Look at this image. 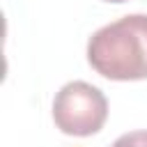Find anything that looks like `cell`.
I'll return each instance as SVG.
<instances>
[{
  "label": "cell",
  "instance_id": "obj_2",
  "mask_svg": "<svg viewBox=\"0 0 147 147\" xmlns=\"http://www.w3.org/2000/svg\"><path fill=\"white\" fill-rule=\"evenodd\" d=\"M108 117V101L103 92L85 80L67 83L53 101L55 126L67 136H92Z\"/></svg>",
  "mask_w": 147,
  "mask_h": 147
},
{
  "label": "cell",
  "instance_id": "obj_4",
  "mask_svg": "<svg viewBox=\"0 0 147 147\" xmlns=\"http://www.w3.org/2000/svg\"><path fill=\"white\" fill-rule=\"evenodd\" d=\"M106 2H117L119 5V2H126V0H106Z\"/></svg>",
  "mask_w": 147,
  "mask_h": 147
},
{
  "label": "cell",
  "instance_id": "obj_3",
  "mask_svg": "<svg viewBox=\"0 0 147 147\" xmlns=\"http://www.w3.org/2000/svg\"><path fill=\"white\" fill-rule=\"evenodd\" d=\"M113 147H147V131H129L119 136Z\"/></svg>",
  "mask_w": 147,
  "mask_h": 147
},
{
  "label": "cell",
  "instance_id": "obj_1",
  "mask_svg": "<svg viewBox=\"0 0 147 147\" xmlns=\"http://www.w3.org/2000/svg\"><path fill=\"white\" fill-rule=\"evenodd\" d=\"M87 62L110 80L147 78V14H129L96 30L87 41Z\"/></svg>",
  "mask_w": 147,
  "mask_h": 147
}]
</instances>
